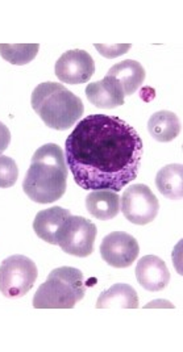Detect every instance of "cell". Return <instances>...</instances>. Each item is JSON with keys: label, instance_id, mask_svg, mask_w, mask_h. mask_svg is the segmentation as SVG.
Returning a JSON list of instances; mask_svg holds the SVG:
<instances>
[{"label": "cell", "instance_id": "obj_5", "mask_svg": "<svg viewBox=\"0 0 183 352\" xmlns=\"http://www.w3.org/2000/svg\"><path fill=\"white\" fill-rule=\"evenodd\" d=\"M34 262L24 255H12L0 264V292L8 298H20L28 294L37 280Z\"/></svg>", "mask_w": 183, "mask_h": 352}, {"label": "cell", "instance_id": "obj_7", "mask_svg": "<svg viewBox=\"0 0 183 352\" xmlns=\"http://www.w3.org/2000/svg\"><path fill=\"white\" fill-rule=\"evenodd\" d=\"M120 209L129 222L144 226L157 217L160 203L148 186L135 184L122 193Z\"/></svg>", "mask_w": 183, "mask_h": 352}, {"label": "cell", "instance_id": "obj_2", "mask_svg": "<svg viewBox=\"0 0 183 352\" xmlns=\"http://www.w3.org/2000/svg\"><path fill=\"white\" fill-rule=\"evenodd\" d=\"M67 175L69 170L61 147L46 144L36 150L23 182V190L32 201L52 204L65 195Z\"/></svg>", "mask_w": 183, "mask_h": 352}, {"label": "cell", "instance_id": "obj_6", "mask_svg": "<svg viewBox=\"0 0 183 352\" xmlns=\"http://www.w3.org/2000/svg\"><path fill=\"white\" fill-rule=\"evenodd\" d=\"M98 229L92 221L80 216H69L57 233V245L63 252L76 258L92 255Z\"/></svg>", "mask_w": 183, "mask_h": 352}, {"label": "cell", "instance_id": "obj_14", "mask_svg": "<svg viewBox=\"0 0 183 352\" xmlns=\"http://www.w3.org/2000/svg\"><path fill=\"white\" fill-rule=\"evenodd\" d=\"M108 76H112L120 82L124 89V95L131 96L138 88L142 86L145 80V70L141 63L133 59L122 60L109 69Z\"/></svg>", "mask_w": 183, "mask_h": 352}, {"label": "cell", "instance_id": "obj_16", "mask_svg": "<svg viewBox=\"0 0 183 352\" xmlns=\"http://www.w3.org/2000/svg\"><path fill=\"white\" fill-rule=\"evenodd\" d=\"M98 309H136L138 308V292L128 284H115L109 289L102 292L98 302Z\"/></svg>", "mask_w": 183, "mask_h": 352}, {"label": "cell", "instance_id": "obj_4", "mask_svg": "<svg viewBox=\"0 0 183 352\" xmlns=\"http://www.w3.org/2000/svg\"><path fill=\"white\" fill-rule=\"evenodd\" d=\"M86 294L83 274L74 267L53 270L33 297V308L72 309Z\"/></svg>", "mask_w": 183, "mask_h": 352}, {"label": "cell", "instance_id": "obj_15", "mask_svg": "<svg viewBox=\"0 0 183 352\" xmlns=\"http://www.w3.org/2000/svg\"><path fill=\"white\" fill-rule=\"evenodd\" d=\"M148 132L158 142H170L181 134L182 125L175 113L160 111L153 113L152 118H149Z\"/></svg>", "mask_w": 183, "mask_h": 352}, {"label": "cell", "instance_id": "obj_12", "mask_svg": "<svg viewBox=\"0 0 183 352\" xmlns=\"http://www.w3.org/2000/svg\"><path fill=\"white\" fill-rule=\"evenodd\" d=\"M70 214L69 209H63L61 206H53L39 212L33 221L34 233L47 243L57 245V233L61 229L63 221Z\"/></svg>", "mask_w": 183, "mask_h": 352}, {"label": "cell", "instance_id": "obj_19", "mask_svg": "<svg viewBox=\"0 0 183 352\" xmlns=\"http://www.w3.org/2000/svg\"><path fill=\"white\" fill-rule=\"evenodd\" d=\"M19 177V168L16 162L6 157L0 155V188H11L14 187Z\"/></svg>", "mask_w": 183, "mask_h": 352}, {"label": "cell", "instance_id": "obj_3", "mask_svg": "<svg viewBox=\"0 0 183 352\" xmlns=\"http://www.w3.org/2000/svg\"><path fill=\"white\" fill-rule=\"evenodd\" d=\"M31 104L46 126L56 131L73 128L85 112L82 100L63 85L54 82H45L34 88Z\"/></svg>", "mask_w": 183, "mask_h": 352}, {"label": "cell", "instance_id": "obj_21", "mask_svg": "<svg viewBox=\"0 0 183 352\" xmlns=\"http://www.w3.org/2000/svg\"><path fill=\"white\" fill-rule=\"evenodd\" d=\"M10 142H11V132L3 122H0V155L7 150Z\"/></svg>", "mask_w": 183, "mask_h": 352}, {"label": "cell", "instance_id": "obj_1", "mask_svg": "<svg viewBox=\"0 0 183 352\" xmlns=\"http://www.w3.org/2000/svg\"><path fill=\"white\" fill-rule=\"evenodd\" d=\"M142 153L138 131L107 115L80 120L65 144L66 164L86 191H122L138 177Z\"/></svg>", "mask_w": 183, "mask_h": 352}, {"label": "cell", "instance_id": "obj_18", "mask_svg": "<svg viewBox=\"0 0 183 352\" xmlns=\"http://www.w3.org/2000/svg\"><path fill=\"white\" fill-rule=\"evenodd\" d=\"M39 49V44H0V56L11 65L23 66L36 58Z\"/></svg>", "mask_w": 183, "mask_h": 352}, {"label": "cell", "instance_id": "obj_11", "mask_svg": "<svg viewBox=\"0 0 183 352\" xmlns=\"http://www.w3.org/2000/svg\"><path fill=\"white\" fill-rule=\"evenodd\" d=\"M89 102L100 109H114L124 104V89L120 82L112 76L90 83L86 88Z\"/></svg>", "mask_w": 183, "mask_h": 352}, {"label": "cell", "instance_id": "obj_8", "mask_svg": "<svg viewBox=\"0 0 183 352\" xmlns=\"http://www.w3.org/2000/svg\"><path fill=\"white\" fill-rule=\"evenodd\" d=\"M140 246L138 239L125 232H114L106 235L100 243V255L106 263L115 268H127L138 259Z\"/></svg>", "mask_w": 183, "mask_h": 352}, {"label": "cell", "instance_id": "obj_10", "mask_svg": "<svg viewBox=\"0 0 183 352\" xmlns=\"http://www.w3.org/2000/svg\"><path fill=\"white\" fill-rule=\"evenodd\" d=\"M136 278L144 289L149 292H160L168 287L170 272L168 265L161 258L147 255L138 262Z\"/></svg>", "mask_w": 183, "mask_h": 352}, {"label": "cell", "instance_id": "obj_20", "mask_svg": "<svg viewBox=\"0 0 183 352\" xmlns=\"http://www.w3.org/2000/svg\"><path fill=\"white\" fill-rule=\"evenodd\" d=\"M95 47L98 49V52L107 57V58H115V57H119L122 54H125L127 52H129V49L132 47L131 44H122V45H95Z\"/></svg>", "mask_w": 183, "mask_h": 352}, {"label": "cell", "instance_id": "obj_9", "mask_svg": "<svg viewBox=\"0 0 183 352\" xmlns=\"http://www.w3.org/2000/svg\"><path fill=\"white\" fill-rule=\"evenodd\" d=\"M54 72L57 78L67 85H82L92 79L95 62L86 50H69L57 60Z\"/></svg>", "mask_w": 183, "mask_h": 352}, {"label": "cell", "instance_id": "obj_13", "mask_svg": "<svg viewBox=\"0 0 183 352\" xmlns=\"http://www.w3.org/2000/svg\"><path fill=\"white\" fill-rule=\"evenodd\" d=\"M86 208L92 217L98 220H112L120 212V197L118 192L109 190L92 191L86 197Z\"/></svg>", "mask_w": 183, "mask_h": 352}, {"label": "cell", "instance_id": "obj_17", "mask_svg": "<svg viewBox=\"0 0 183 352\" xmlns=\"http://www.w3.org/2000/svg\"><path fill=\"white\" fill-rule=\"evenodd\" d=\"M155 186L161 195L170 200H182V164H169L162 167L155 176Z\"/></svg>", "mask_w": 183, "mask_h": 352}]
</instances>
